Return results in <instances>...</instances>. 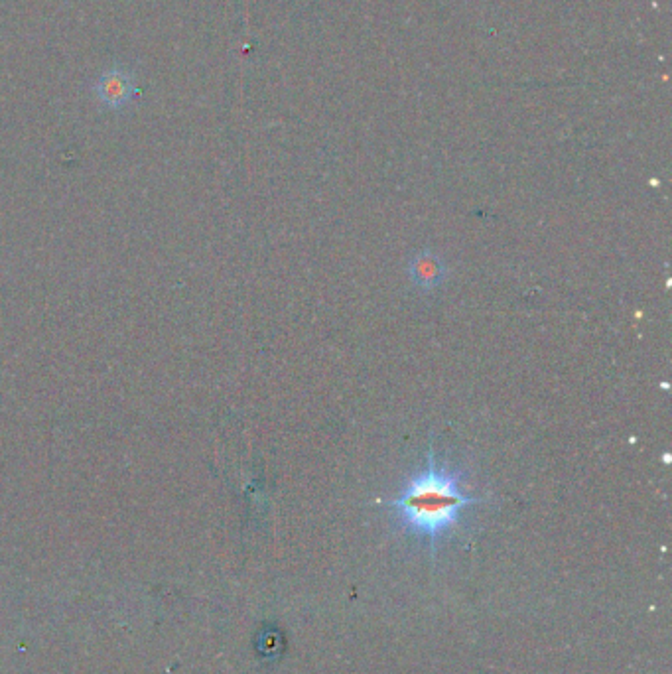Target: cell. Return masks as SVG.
Returning a JSON list of instances; mask_svg holds the SVG:
<instances>
[{
    "label": "cell",
    "instance_id": "1",
    "mask_svg": "<svg viewBox=\"0 0 672 674\" xmlns=\"http://www.w3.org/2000/svg\"><path fill=\"white\" fill-rule=\"evenodd\" d=\"M462 479L464 475L458 470L436 460L430 442L424 470L404 483L403 491L389 501V507L397 513L406 533L428 539L436 548L438 540L460 525L468 507L483 503L481 497H471L462 489Z\"/></svg>",
    "mask_w": 672,
    "mask_h": 674
},
{
    "label": "cell",
    "instance_id": "2",
    "mask_svg": "<svg viewBox=\"0 0 672 674\" xmlns=\"http://www.w3.org/2000/svg\"><path fill=\"white\" fill-rule=\"evenodd\" d=\"M97 99L109 109H123L138 95V89L133 83V77L123 69H109L105 71L95 87Z\"/></svg>",
    "mask_w": 672,
    "mask_h": 674
},
{
    "label": "cell",
    "instance_id": "3",
    "mask_svg": "<svg viewBox=\"0 0 672 674\" xmlns=\"http://www.w3.org/2000/svg\"><path fill=\"white\" fill-rule=\"evenodd\" d=\"M408 274L416 288H422L428 292L442 284V280L446 278V269L438 257L430 253H422L410 261Z\"/></svg>",
    "mask_w": 672,
    "mask_h": 674
}]
</instances>
